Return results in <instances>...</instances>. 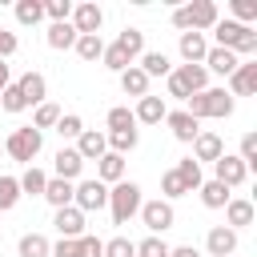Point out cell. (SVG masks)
<instances>
[{"instance_id": "6da1fadb", "label": "cell", "mask_w": 257, "mask_h": 257, "mask_svg": "<svg viewBox=\"0 0 257 257\" xmlns=\"http://www.w3.org/2000/svg\"><path fill=\"white\" fill-rule=\"evenodd\" d=\"M185 112L193 120H221V116L233 112V96L225 88H205V92H193L185 100Z\"/></svg>"}, {"instance_id": "7a4b0ae2", "label": "cell", "mask_w": 257, "mask_h": 257, "mask_svg": "<svg viewBox=\"0 0 257 257\" xmlns=\"http://www.w3.org/2000/svg\"><path fill=\"white\" fill-rule=\"evenodd\" d=\"M221 16H217V4L213 0H193V4H181V8H173V28H181V32H205V28H213Z\"/></svg>"}, {"instance_id": "3957f363", "label": "cell", "mask_w": 257, "mask_h": 257, "mask_svg": "<svg viewBox=\"0 0 257 257\" xmlns=\"http://www.w3.org/2000/svg\"><path fill=\"white\" fill-rule=\"evenodd\" d=\"M108 213H112V225H128L141 213V185L137 181H116L108 189Z\"/></svg>"}, {"instance_id": "277c9868", "label": "cell", "mask_w": 257, "mask_h": 257, "mask_svg": "<svg viewBox=\"0 0 257 257\" xmlns=\"http://www.w3.org/2000/svg\"><path fill=\"white\" fill-rule=\"evenodd\" d=\"M205 88H209L205 64H177L169 72V96H177V100H189L193 92H205Z\"/></svg>"}, {"instance_id": "5b68a950", "label": "cell", "mask_w": 257, "mask_h": 257, "mask_svg": "<svg viewBox=\"0 0 257 257\" xmlns=\"http://www.w3.org/2000/svg\"><path fill=\"white\" fill-rule=\"evenodd\" d=\"M40 149H44V133H36L32 124L12 128L8 141H4V153H8L12 161H20V165H32V161L40 157Z\"/></svg>"}, {"instance_id": "8992f818", "label": "cell", "mask_w": 257, "mask_h": 257, "mask_svg": "<svg viewBox=\"0 0 257 257\" xmlns=\"http://www.w3.org/2000/svg\"><path fill=\"white\" fill-rule=\"evenodd\" d=\"M72 205H76L80 213L104 209V205H108V185H100L96 177H92V181H76V185H72Z\"/></svg>"}, {"instance_id": "52a82bcc", "label": "cell", "mask_w": 257, "mask_h": 257, "mask_svg": "<svg viewBox=\"0 0 257 257\" xmlns=\"http://www.w3.org/2000/svg\"><path fill=\"white\" fill-rule=\"evenodd\" d=\"M141 221H145V229H149L153 237L165 233V229H173V221H177L173 201H141Z\"/></svg>"}, {"instance_id": "ba28073f", "label": "cell", "mask_w": 257, "mask_h": 257, "mask_svg": "<svg viewBox=\"0 0 257 257\" xmlns=\"http://www.w3.org/2000/svg\"><path fill=\"white\" fill-rule=\"evenodd\" d=\"M68 24L76 28V36H100V24H104V12L96 8V4H72V16H68Z\"/></svg>"}, {"instance_id": "9c48e42d", "label": "cell", "mask_w": 257, "mask_h": 257, "mask_svg": "<svg viewBox=\"0 0 257 257\" xmlns=\"http://www.w3.org/2000/svg\"><path fill=\"white\" fill-rule=\"evenodd\" d=\"M245 177H249V169H245V161H241L237 153H221V157L213 161V181H221L225 189L241 185Z\"/></svg>"}, {"instance_id": "30bf717a", "label": "cell", "mask_w": 257, "mask_h": 257, "mask_svg": "<svg viewBox=\"0 0 257 257\" xmlns=\"http://www.w3.org/2000/svg\"><path fill=\"white\" fill-rule=\"evenodd\" d=\"M253 92H257V64L241 60L229 76V96H253Z\"/></svg>"}, {"instance_id": "8fae6325", "label": "cell", "mask_w": 257, "mask_h": 257, "mask_svg": "<svg viewBox=\"0 0 257 257\" xmlns=\"http://www.w3.org/2000/svg\"><path fill=\"white\" fill-rule=\"evenodd\" d=\"M52 225H56V233H60V237H68V241L84 237V213H80L76 205H64V209H56Z\"/></svg>"}, {"instance_id": "7c38bea8", "label": "cell", "mask_w": 257, "mask_h": 257, "mask_svg": "<svg viewBox=\"0 0 257 257\" xmlns=\"http://www.w3.org/2000/svg\"><path fill=\"white\" fill-rule=\"evenodd\" d=\"M205 249H209V257H233L237 253V233L229 225H213L209 237H205Z\"/></svg>"}, {"instance_id": "4fadbf2b", "label": "cell", "mask_w": 257, "mask_h": 257, "mask_svg": "<svg viewBox=\"0 0 257 257\" xmlns=\"http://www.w3.org/2000/svg\"><path fill=\"white\" fill-rule=\"evenodd\" d=\"M165 116H169V104H165L161 96H141L137 108H133V120H137V124H161Z\"/></svg>"}, {"instance_id": "5bb4252c", "label": "cell", "mask_w": 257, "mask_h": 257, "mask_svg": "<svg viewBox=\"0 0 257 257\" xmlns=\"http://www.w3.org/2000/svg\"><path fill=\"white\" fill-rule=\"evenodd\" d=\"M16 88H20V96H24V104L32 108V104H44V92H48V80L40 76V72H24L20 80H16Z\"/></svg>"}, {"instance_id": "9a60e30c", "label": "cell", "mask_w": 257, "mask_h": 257, "mask_svg": "<svg viewBox=\"0 0 257 257\" xmlns=\"http://www.w3.org/2000/svg\"><path fill=\"white\" fill-rule=\"evenodd\" d=\"M165 124L173 128V137H177L181 145H193V141H197V133H201V120H193L185 108H181V112H169V116H165Z\"/></svg>"}, {"instance_id": "2e32d148", "label": "cell", "mask_w": 257, "mask_h": 257, "mask_svg": "<svg viewBox=\"0 0 257 257\" xmlns=\"http://www.w3.org/2000/svg\"><path fill=\"white\" fill-rule=\"evenodd\" d=\"M76 153H80V161H100V157L108 153V141H104V133H96V128H84V133L76 137Z\"/></svg>"}, {"instance_id": "e0dca14e", "label": "cell", "mask_w": 257, "mask_h": 257, "mask_svg": "<svg viewBox=\"0 0 257 257\" xmlns=\"http://www.w3.org/2000/svg\"><path fill=\"white\" fill-rule=\"evenodd\" d=\"M52 169H56V177L60 181H80V169H84V161H80V153L76 149H60L56 157H52Z\"/></svg>"}, {"instance_id": "ac0fdd59", "label": "cell", "mask_w": 257, "mask_h": 257, "mask_svg": "<svg viewBox=\"0 0 257 257\" xmlns=\"http://www.w3.org/2000/svg\"><path fill=\"white\" fill-rule=\"evenodd\" d=\"M181 56H185V64H205V52H209V40H205V32H181Z\"/></svg>"}, {"instance_id": "d6986e66", "label": "cell", "mask_w": 257, "mask_h": 257, "mask_svg": "<svg viewBox=\"0 0 257 257\" xmlns=\"http://www.w3.org/2000/svg\"><path fill=\"white\" fill-rule=\"evenodd\" d=\"M221 153H225V141H221L217 133H205V128H201L197 141H193V161H197V165H201V161H217Z\"/></svg>"}, {"instance_id": "ffe728a7", "label": "cell", "mask_w": 257, "mask_h": 257, "mask_svg": "<svg viewBox=\"0 0 257 257\" xmlns=\"http://www.w3.org/2000/svg\"><path fill=\"white\" fill-rule=\"evenodd\" d=\"M241 60H237V52H229V48H209L205 52V72H217V76H233V68H237Z\"/></svg>"}, {"instance_id": "44dd1931", "label": "cell", "mask_w": 257, "mask_h": 257, "mask_svg": "<svg viewBox=\"0 0 257 257\" xmlns=\"http://www.w3.org/2000/svg\"><path fill=\"white\" fill-rule=\"evenodd\" d=\"M225 221H229L233 233L245 229V225H253V201H245V197H229V205H225Z\"/></svg>"}, {"instance_id": "7402d4cb", "label": "cell", "mask_w": 257, "mask_h": 257, "mask_svg": "<svg viewBox=\"0 0 257 257\" xmlns=\"http://www.w3.org/2000/svg\"><path fill=\"white\" fill-rule=\"evenodd\" d=\"M96 181H100V185H116V181H124V157L104 153V157L96 161Z\"/></svg>"}, {"instance_id": "603a6c76", "label": "cell", "mask_w": 257, "mask_h": 257, "mask_svg": "<svg viewBox=\"0 0 257 257\" xmlns=\"http://www.w3.org/2000/svg\"><path fill=\"white\" fill-rule=\"evenodd\" d=\"M241 32H245V24H237V20H217V24H213V40H217V44H213V48H229V52H233L237 40H241Z\"/></svg>"}, {"instance_id": "cb8c5ba5", "label": "cell", "mask_w": 257, "mask_h": 257, "mask_svg": "<svg viewBox=\"0 0 257 257\" xmlns=\"http://www.w3.org/2000/svg\"><path fill=\"white\" fill-rule=\"evenodd\" d=\"M16 181H20V197H44L48 173H44V169H36V165H28V169H24V177H16Z\"/></svg>"}, {"instance_id": "d4e9b609", "label": "cell", "mask_w": 257, "mask_h": 257, "mask_svg": "<svg viewBox=\"0 0 257 257\" xmlns=\"http://www.w3.org/2000/svg\"><path fill=\"white\" fill-rule=\"evenodd\" d=\"M44 201H48L52 209H64V205H72V181L48 177V185H44Z\"/></svg>"}, {"instance_id": "484cf974", "label": "cell", "mask_w": 257, "mask_h": 257, "mask_svg": "<svg viewBox=\"0 0 257 257\" xmlns=\"http://www.w3.org/2000/svg\"><path fill=\"white\" fill-rule=\"evenodd\" d=\"M112 44H116V48H124V56L137 64V60H141V52H145V32H141V28H124Z\"/></svg>"}, {"instance_id": "4316f807", "label": "cell", "mask_w": 257, "mask_h": 257, "mask_svg": "<svg viewBox=\"0 0 257 257\" xmlns=\"http://www.w3.org/2000/svg\"><path fill=\"white\" fill-rule=\"evenodd\" d=\"M137 68H141V72H145L149 80H153V76H169V72H173L169 56H165V52H149V48L141 52V64H137Z\"/></svg>"}, {"instance_id": "83f0119b", "label": "cell", "mask_w": 257, "mask_h": 257, "mask_svg": "<svg viewBox=\"0 0 257 257\" xmlns=\"http://www.w3.org/2000/svg\"><path fill=\"white\" fill-rule=\"evenodd\" d=\"M120 88H124V96H137V100H141V96H149V76L133 64V68L120 72Z\"/></svg>"}, {"instance_id": "f1b7e54d", "label": "cell", "mask_w": 257, "mask_h": 257, "mask_svg": "<svg viewBox=\"0 0 257 257\" xmlns=\"http://www.w3.org/2000/svg\"><path fill=\"white\" fill-rule=\"evenodd\" d=\"M197 193H201V205H205V209H225V205H229V189H225L221 181H201Z\"/></svg>"}, {"instance_id": "f546056e", "label": "cell", "mask_w": 257, "mask_h": 257, "mask_svg": "<svg viewBox=\"0 0 257 257\" xmlns=\"http://www.w3.org/2000/svg\"><path fill=\"white\" fill-rule=\"evenodd\" d=\"M72 44H76V28H72L68 20H60V24H48V48L64 52V48H72Z\"/></svg>"}, {"instance_id": "4dcf8cb0", "label": "cell", "mask_w": 257, "mask_h": 257, "mask_svg": "<svg viewBox=\"0 0 257 257\" xmlns=\"http://www.w3.org/2000/svg\"><path fill=\"white\" fill-rule=\"evenodd\" d=\"M173 173L181 177V185H185V193H193V189H201V181H205V177H201V165H197L193 157H185V161H177V165H173Z\"/></svg>"}, {"instance_id": "1f68e13d", "label": "cell", "mask_w": 257, "mask_h": 257, "mask_svg": "<svg viewBox=\"0 0 257 257\" xmlns=\"http://www.w3.org/2000/svg\"><path fill=\"white\" fill-rule=\"evenodd\" d=\"M104 141H108V153L124 157V153H133V149H137L141 133H137V128H124V133H104Z\"/></svg>"}, {"instance_id": "d6a6232c", "label": "cell", "mask_w": 257, "mask_h": 257, "mask_svg": "<svg viewBox=\"0 0 257 257\" xmlns=\"http://www.w3.org/2000/svg\"><path fill=\"white\" fill-rule=\"evenodd\" d=\"M48 253H52V245H48L44 233H24L20 237V257H48Z\"/></svg>"}, {"instance_id": "836d02e7", "label": "cell", "mask_w": 257, "mask_h": 257, "mask_svg": "<svg viewBox=\"0 0 257 257\" xmlns=\"http://www.w3.org/2000/svg\"><path fill=\"white\" fill-rule=\"evenodd\" d=\"M16 20L28 28V24H40L44 20V0H16Z\"/></svg>"}, {"instance_id": "e575fe53", "label": "cell", "mask_w": 257, "mask_h": 257, "mask_svg": "<svg viewBox=\"0 0 257 257\" xmlns=\"http://www.w3.org/2000/svg\"><path fill=\"white\" fill-rule=\"evenodd\" d=\"M56 120H60V108H56L52 100L36 104V112H32V128H36V133H44V128H56Z\"/></svg>"}, {"instance_id": "d590c367", "label": "cell", "mask_w": 257, "mask_h": 257, "mask_svg": "<svg viewBox=\"0 0 257 257\" xmlns=\"http://www.w3.org/2000/svg\"><path fill=\"white\" fill-rule=\"evenodd\" d=\"M72 48H76V56H80V60H88V64H92V60H100L104 40H100V36H76V44H72Z\"/></svg>"}, {"instance_id": "8d00e7d4", "label": "cell", "mask_w": 257, "mask_h": 257, "mask_svg": "<svg viewBox=\"0 0 257 257\" xmlns=\"http://www.w3.org/2000/svg\"><path fill=\"white\" fill-rule=\"evenodd\" d=\"M16 201H20V181L16 177H0V213L16 209Z\"/></svg>"}, {"instance_id": "74e56055", "label": "cell", "mask_w": 257, "mask_h": 257, "mask_svg": "<svg viewBox=\"0 0 257 257\" xmlns=\"http://www.w3.org/2000/svg\"><path fill=\"white\" fill-rule=\"evenodd\" d=\"M124 128H137V120H133V108H124V104L108 108V133H124Z\"/></svg>"}, {"instance_id": "f35d334b", "label": "cell", "mask_w": 257, "mask_h": 257, "mask_svg": "<svg viewBox=\"0 0 257 257\" xmlns=\"http://www.w3.org/2000/svg\"><path fill=\"white\" fill-rule=\"evenodd\" d=\"M56 133H60L64 141H76V137L84 133V120H80L76 112H60V120H56Z\"/></svg>"}, {"instance_id": "ab89813d", "label": "cell", "mask_w": 257, "mask_h": 257, "mask_svg": "<svg viewBox=\"0 0 257 257\" xmlns=\"http://www.w3.org/2000/svg\"><path fill=\"white\" fill-rule=\"evenodd\" d=\"M0 108H4V112H24V108H28V104H24V96H20V88H16V80L0 92Z\"/></svg>"}, {"instance_id": "60d3db41", "label": "cell", "mask_w": 257, "mask_h": 257, "mask_svg": "<svg viewBox=\"0 0 257 257\" xmlns=\"http://www.w3.org/2000/svg\"><path fill=\"white\" fill-rule=\"evenodd\" d=\"M104 257H137V241L112 237V241H104Z\"/></svg>"}, {"instance_id": "b9f144b4", "label": "cell", "mask_w": 257, "mask_h": 257, "mask_svg": "<svg viewBox=\"0 0 257 257\" xmlns=\"http://www.w3.org/2000/svg\"><path fill=\"white\" fill-rule=\"evenodd\" d=\"M137 257H169V245L161 237H145V241H137Z\"/></svg>"}, {"instance_id": "7bdbcfd3", "label": "cell", "mask_w": 257, "mask_h": 257, "mask_svg": "<svg viewBox=\"0 0 257 257\" xmlns=\"http://www.w3.org/2000/svg\"><path fill=\"white\" fill-rule=\"evenodd\" d=\"M44 16H52V24L72 16V0H44Z\"/></svg>"}, {"instance_id": "ee69618b", "label": "cell", "mask_w": 257, "mask_h": 257, "mask_svg": "<svg viewBox=\"0 0 257 257\" xmlns=\"http://www.w3.org/2000/svg\"><path fill=\"white\" fill-rule=\"evenodd\" d=\"M233 16H237V24L253 28V20H257V4H253V0H233Z\"/></svg>"}, {"instance_id": "f6af8a7d", "label": "cell", "mask_w": 257, "mask_h": 257, "mask_svg": "<svg viewBox=\"0 0 257 257\" xmlns=\"http://www.w3.org/2000/svg\"><path fill=\"white\" fill-rule=\"evenodd\" d=\"M237 157L245 161V169L257 165V133H245V137H241V153H237Z\"/></svg>"}, {"instance_id": "bcb514c9", "label": "cell", "mask_w": 257, "mask_h": 257, "mask_svg": "<svg viewBox=\"0 0 257 257\" xmlns=\"http://www.w3.org/2000/svg\"><path fill=\"white\" fill-rule=\"evenodd\" d=\"M161 193H165V201H173V197H185V185H181V177H177L173 169L161 177Z\"/></svg>"}, {"instance_id": "7dc6e473", "label": "cell", "mask_w": 257, "mask_h": 257, "mask_svg": "<svg viewBox=\"0 0 257 257\" xmlns=\"http://www.w3.org/2000/svg\"><path fill=\"white\" fill-rule=\"evenodd\" d=\"M233 52H237V60H241V56H253V52H257V28H245Z\"/></svg>"}, {"instance_id": "c3c4849f", "label": "cell", "mask_w": 257, "mask_h": 257, "mask_svg": "<svg viewBox=\"0 0 257 257\" xmlns=\"http://www.w3.org/2000/svg\"><path fill=\"white\" fill-rule=\"evenodd\" d=\"M76 245H80V257H104V241L100 237H76Z\"/></svg>"}, {"instance_id": "681fc988", "label": "cell", "mask_w": 257, "mask_h": 257, "mask_svg": "<svg viewBox=\"0 0 257 257\" xmlns=\"http://www.w3.org/2000/svg\"><path fill=\"white\" fill-rule=\"evenodd\" d=\"M48 257H80V245L76 241H68V237H60L56 245H52V253Z\"/></svg>"}, {"instance_id": "f907efd6", "label": "cell", "mask_w": 257, "mask_h": 257, "mask_svg": "<svg viewBox=\"0 0 257 257\" xmlns=\"http://www.w3.org/2000/svg\"><path fill=\"white\" fill-rule=\"evenodd\" d=\"M16 44H20V40H16V32H8V28H0V60H8V56L16 52Z\"/></svg>"}, {"instance_id": "816d5d0a", "label": "cell", "mask_w": 257, "mask_h": 257, "mask_svg": "<svg viewBox=\"0 0 257 257\" xmlns=\"http://www.w3.org/2000/svg\"><path fill=\"white\" fill-rule=\"evenodd\" d=\"M169 257H201L193 245H177V249H169Z\"/></svg>"}, {"instance_id": "f5cc1de1", "label": "cell", "mask_w": 257, "mask_h": 257, "mask_svg": "<svg viewBox=\"0 0 257 257\" xmlns=\"http://www.w3.org/2000/svg\"><path fill=\"white\" fill-rule=\"evenodd\" d=\"M8 84H12V68H8V64H4V60H0V92H4V88H8Z\"/></svg>"}, {"instance_id": "db71d44e", "label": "cell", "mask_w": 257, "mask_h": 257, "mask_svg": "<svg viewBox=\"0 0 257 257\" xmlns=\"http://www.w3.org/2000/svg\"><path fill=\"white\" fill-rule=\"evenodd\" d=\"M0 153H4V141H0Z\"/></svg>"}, {"instance_id": "11a10c76", "label": "cell", "mask_w": 257, "mask_h": 257, "mask_svg": "<svg viewBox=\"0 0 257 257\" xmlns=\"http://www.w3.org/2000/svg\"><path fill=\"white\" fill-rule=\"evenodd\" d=\"M233 257H237V253H233Z\"/></svg>"}]
</instances>
